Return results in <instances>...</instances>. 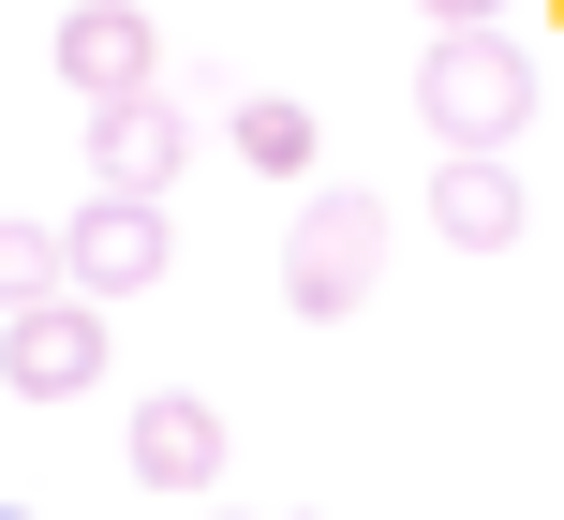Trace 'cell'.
<instances>
[{
	"instance_id": "obj_10",
	"label": "cell",
	"mask_w": 564,
	"mask_h": 520,
	"mask_svg": "<svg viewBox=\"0 0 564 520\" xmlns=\"http://www.w3.org/2000/svg\"><path fill=\"white\" fill-rule=\"evenodd\" d=\"M59 283H75V238L30 224V208H0V313H30V297H59Z\"/></svg>"
},
{
	"instance_id": "obj_2",
	"label": "cell",
	"mask_w": 564,
	"mask_h": 520,
	"mask_svg": "<svg viewBox=\"0 0 564 520\" xmlns=\"http://www.w3.org/2000/svg\"><path fill=\"white\" fill-rule=\"evenodd\" d=\"M387 283V194H357V178H327V194L282 224V313H357V297Z\"/></svg>"
},
{
	"instance_id": "obj_6",
	"label": "cell",
	"mask_w": 564,
	"mask_h": 520,
	"mask_svg": "<svg viewBox=\"0 0 564 520\" xmlns=\"http://www.w3.org/2000/svg\"><path fill=\"white\" fill-rule=\"evenodd\" d=\"M59 89L75 105H119V89H164V59H149V0H75V15L45 30Z\"/></svg>"
},
{
	"instance_id": "obj_1",
	"label": "cell",
	"mask_w": 564,
	"mask_h": 520,
	"mask_svg": "<svg viewBox=\"0 0 564 520\" xmlns=\"http://www.w3.org/2000/svg\"><path fill=\"white\" fill-rule=\"evenodd\" d=\"M416 134L431 149H520L535 134V45L506 15H460L416 45Z\"/></svg>"
},
{
	"instance_id": "obj_3",
	"label": "cell",
	"mask_w": 564,
	"mask_h": 520,
	"mask_svg": "<svg viewBox=\"0 0 564 520\" xmlns=\"http://www.w3.org/2000/svg\"><path fill=\"white\" fill-rule=\"evenodd\" d=\"M0 387H15V402H89V387H105V297L59 283V297H30V313H0Z\"/></svg>"
},
{
	"instance_id": "obj_8",
	"label": "cell",
	"mask_w": 564,
	"mask_h": 520,
	"mask_svg": "<svg viewBox=\"0 0 564 520\" xmlns=\"http://www.w3.org/2000/svg\"><path fill=\"white\" fill-rule=\"evenodd\" d=\"M119 446H134V476H149V491H194V506L224 491V462H238V446H224V402H194V387H149Z\"/></svg>"
},
{
	"instance_id": "obj_4",
	"label": "cell",
	"mask_w": 564,
	"mask_h": 520,
	"mask_svg": "<svg viewBox=\"0 0 564 520\" xmlns=\"http://www.w3.org/2000/svg\"><path fill=\"white\" fill-rule=\"evenodd\" d=\"M431 224H446V253H520V224H535L520 149H431Z\"/></svg>"
},
{
	"instance_id": "obj_7",
	"label": "cell",
	"mask_w": 564,
	"mask_h": 520,
	"mask_svg": "<svg viewBox=\"0 0 564 520\" xmlns=\"http://www.w3.org/2000/svg\"><path fill=\"white\" fill-rule=\"evenodd\" d=\"M178 164H194V119H178L164 89L89 105V178H105V194H178Z\"/></svg>"
},
{
	"instance_id": "obj_11",
	"label": "cell",
	"mask_w": 564,
	"mask_h": 520,
	"mask_svg": "<svg viewBox=\"0 0 564 520\" xmlns=\"http://www.w3.org/2000/svg\"><path fill=\"white\" fill-rule=\"evenodd\" d=\"M416 15H431V30H460V15H506V0H416Z\"/></svg>"
},
{
	"instance_id": "obj_12",
	"label": "cell",
	"mask_w": 564,
	"mask_h": 520,
	"mask_svg": "<svg viewBox=\"0 0 564 520\" xmlns=\"http://www.w3.org/2000/svg\"><path fill=\"white\" fill-rule=\"evenodd\" d=\"M208 520H238V506H208Z\"/></svg>"
},
{
	"instance_id": "obj_9",
	"label": "cell",
	"mask_w": 564,
	"mask_h": 520,
	"mask_svg": "<svg viewBox=\"0 0 564 520\" xmlns=\"http://www.w3.org/2000/svg\"><path fill=\"white\" fill-rule=\"evenodd\" d=\"M224 149H238L253 178H312V105H297V89H238Z\"/></svg>"
},
{
	"instance_id": "obj_13",
	"label": "cell",
	"mask_w": 564,
	"mask_h": 520,
	"mask_svg": "<svg viewBox=\"0 0 564 520\" xmlns=\"http://www.w3.org/2000/svg\"><path fill=\"white\" fill-rule=\"evenodd\" d=\"M0 520H30V506H0Z\"/></svg>"
},
{
	"instance_id": "obj_5",
	"label": "cell",
	"mask_w": 564,
	"mask_h": 520,
	"mask_svg": "<svg viewBox=\"0 0 564 520\" xmlns=\"http://www.w3.org/2000/svg\"><path fill=\"white\" fill-rule=\"evenodd\" d=\"M59 238H75V283L105 297V313L164 283V194H105V178H89V208H75Z\"/></svg>"
}]
</instances>
